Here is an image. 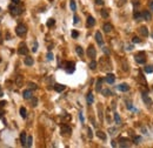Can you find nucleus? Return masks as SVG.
I'll return each instance as SVG.
<instances>
[{
  "instance_id": "obj_36",
  "label": "nucleus",
  "mask_w": 153,
  "mask_h": 148,
  "mask_svg": "<svg viewBox=\"0 0 153 148\" xmlns=\"http://www.w3.org/2000/svg\"><path fill=\"white\" fill-rule=\"evenodd\" d=\"M32 142H33V139H32V136H28L27 138V147H31L32 146Z\"/></svg>"
},
{
  "instance_id": "obj_13",
  "label": "nucleus",
  "mask_w": 153,
  "mask_h": 148,
  "mask_svg": "<svg viewBox=\"0 0 153 148\" xmlns=\"http://www.w3.org/2000/svg\"><path fill=\"white\" fill-rule=\"evenodd\" d=\"M102 30L105 31L106 33H110V32L113 30V26L110 24V22H106V24H104V26H102Z\"/></svg>"
},
{
  "instance_id": "obj_55",
  "label": "nucleus",
  "mask_w": 153,
  "mask_h": 148,
  "mask_svg": "<svg viewBox=\"0 0 153 148\" xmlns=\"http://www.w3.org/2000/svg\"><path fill=\"white\" fill-rule=\"evenodd\" d=\"M0 96H3V93H1V88H0Z\"/></svg>"
},
{
  "instance_id": "obj_26",
  "label": "nucleus",
  "mask_w": 153,
  "mask_h": 148,
  "mask_svg": "<svg viewBox=\"0 0 153 148\" xmlns=\"http://www.w3.org/2000/svg\"><path fill=\"white\" fill-rule=\"evenodd\" d=\"M89 67L91 68L92 71H93V69H95V68H97V61H95L94 59H92V61H91V62H90V65H89Z\"/></svg>"
},
{
  "instance_id": "obj_51",
  "label": "nucleus",
  "mask_w": 153,
  "mask_h": 148,
  "mask_svg": "<svg viewBox=\"0 0 153 148\" xmlns=\"http://www.w3.org/2000/svg\"><path fill=\"white\" fill-rule=\"evenodd\" d=\"M150 8H151V11L153 12V1H151V3H150Z\"/></svg>"
},
{
  "instance_id": "obj_7",
  "label": "nucleus",
  "mask_w": 153,
  "mask_h": 148,
  "mask_svg": "<svg viewBox=\"0 0 153 148\" xmlns=\"http://www.w3.org/2000/svg\"><path fill=\"white\" fill-rule=\"evenodd\" d=\"M119 146L120 147H128L129 146V140L127 138H120L119 139Z\"/></svg>"
},
{
  "instance_id": "obj_4",
  "label": "nucleus",
  "mask_w": 153,
  "mask_h": 148,
  "mask_svg": "<svg viewBox=\"0 0 153 148\" xmlns=\"http://www.w3.org/2000/svg\"><path fill=\"white\" fill-rule=\"evenodd\" d=\"M18 53L20 54V55H27L28 50H27V47H26V45H25V44H20V46H19V50H18Z\"/></svg>"
},
{
  "instance_id": "obj_53",
  "label": "nucleus",
  "mask_w": 153,
  "mask_h": 148,
  "mask_svg": "<svg viewBox=\"0 0 153 148\" xmlns=\"http://www.w3.org/2000/svg\"><path fill=\"white\" fill-rule=\"evenodd\" d=\"M112 146H113V147H116V146H117V143H116V141H112Z\"/></svg>"
},
{
  "instance_id": "obj_3",
  "label": "nucleus",
  "mask_w": 153,
  "mask_h": 148,
  "mask_svg": "<svg viewBox=\"0 0 153 148\" xmlns=\"http://www.w3.org/2000/svg\"><path fill=\"white\" fill-rule=\"evenodd\" d=\"M87 55H89V58H91V59H94V58H95L97 52H95L94 46H92V45H90V46H89V48H87Z\"/></svg>"
},
{
  "instance_id": "obj_30",
  "label": "nucleus",
  "mask_w": 153,
  "mask_h": 148,
  "mask_svg": "<svg viewBox=\"0 0 153 148\" xmlns=\"http://www.w3.org/2000/svg\"><path fill=\"white\" fill-rule=\"evenodd\" d=\"M144 71H145V73H152L153 66H146V67H144Z\"/></svg>"
},
{
  "instance_id": "obj_48",
  "label": "nucleus",
  "mask_w": 153,
  "mask_h": 148,
  "mask_svg": "<svg viewBox=\"0 0 153 148\" xmlns=\"http://www.w3.org/2000/svg\"><path fill=\"white\" fill-rule=\"evenodd\" d=\"M102 51L105 52V54H107V55H110V51L107 50V47H102Z\"/></svg>"
},
{
  "instance_id": "obj_25",
  "label": "nucleus",
  "mask_w": 153,
  "mask_h": 148,
  "mask_svg": "<svg viewBox=\"0 0 153 148\" xmlns=\"http://www.w3.org/2000/svg\"><path fill=\"white\" fill-rule=\"evenodd\" d=\"M86 100H87V102H89L90 105L93 104V101H94V98H93V94H92V93H89V94H87V96H86Z\"/></svg>"
},
{
  "instance_id": "obj_29",
  "label": "nucleus",
  "mask_w": 153,
  "mask_h": 148,
  "mask_svg": "<svg viewBox=\"0 0 153 148\" xmlns=\"http://www.w3.org/2000/svg\"><path fill=\"white\" fill-rule=\"evenodd\" d=\"M100 13H101L102 18H105V19L108 18V12H107V10H101V11H100Z\"/></svg>"
},
{
  "instance_id": "obj_10",
  "label": "nucleus",
  "mask_w": 153,
  "mask_h": 148,
  "mask_svg": "<svg viewBox=\"0 0 153 148\" xmlns=\"http://www.w3.org/2000/svg\"><path fill=\"white\" fill-rule=\"evenodd\" d=\"M66 72L70 74L74 72V62H67L66 64Z\"/></svg>"
},
{
  "instance_id": "obj_22",
  "label": "nucleus",
  "mask_w": 153,
  "mask_h": 148,
  "mask_svg": "<svg viewBox=\"0 0 153 148\" xmlns=\"http://www.w3.org/2000/svg\"><path fill=\"white\" fill-rule=\"evenodd\" d=\"M101 84H102V80L101 79H98V80H97V84H95V91L97 92L101 91Z\"/></svg>"
},
{
  "instance_id": "obj_57",
  "label": "nucleus",
  "mask_w": 153,
  "mask_h": 148,
  "mask_svg": "<svg viewBox=\"0 0 153 148\" xmlns=\"http://www.w3.org/2000/svg\"><path fill=\"white\" fill-rule=\"evenodd\" d=\"M0 11H1V8H0Z\"/></svg>"
},
{
  "instance_id": "obj_50",
  "label": "nucleus",
  "mask_w": 153,
  "mask_h": 148,
  "mask_svg": "<svg viewBox=\"0 0 153 148\" xmlns=\"http://www.w3.org/2000/svg\"><path fill=\"white\" fill-rule=\"evenodd\" d=\"M5 105H6V101H1V102H0V107H4Z\"/></svg>"
},
{
  "instance_id": "obj_43",
  "label": "nucleus",
  "mask_w": 153,
  "mask_h": 148,
  "mask_svg": "<svg viewBox=\"0 0 153 148\" xmlns=\"http://www.w3.org/2000/svg\"><path fill=\"white\" fill-rule=\"evenodd\" d=\"M79 119H80V121H81V124H84V122H85V119H84L82 112H80V113H79Z\"/></svg>"
},
{
  "instance_id": "obj_9",
  "label": "nucleus",
  "mask_w": 153,
  "mask_h": 148,
  "mask_svg": "<svg viewBox=\"0 0 153 148\" xmlns=\"http://www.w3.org/2000/svg\"><path fill=\"white\" fill-rule=\"evenodd\" d=\"M20 141H21V146H26L27 145V135H26V133L25 132H23L20 134Z\"/></svg>"
},
{
  "instance_id": "obj_39",
  "label": "nucleus",
  "mask_w": 153,
  "mask_h": 148,
  "mask_svg": "<svg viewBox=\"0 0 153 148\" xmlns=\"http://www.w3.org/2000/svg\"><path fill=\"white\" fill-rule=\"evenodd\" d=\"M87 135H89V138H90V139L93 138V132H92L91 128H87Z\"/></svg>"
},
{
  "instance_id": "obj_14",
  "label": "nucleus",
  "mask_w": 153,
  "mask_h": 148,
  "mask_svg": "<svg viewBox=\"0 0 153 148\" xmlns=\"http://www.w3.org/2000/svg\"><path fill=\"white\" fill-rule=\"evenodd\" d=\"M65 88H66L65 85H60V84L54 85V89H55V92H58V93H61L62 91H65Z\"/></svg>"
},
{
  "instance_id": "obj_56",
  "label": "nucleus",
  "mask_w": 153,
  "mask_h": 148,
  "mask_svg": "<svg viewBox=\"0 0 153 148\" xmlns=\"http://www.w3.org/2000/svg\"><path fill=\"white\" fill-rule=\"evenodd\" d=\"M152 38H153V33H152Z\"/></svg>"
},
{
  "instance_id": "obj_17",
  "label": "nucleus",
  "mask_w": 153,
  "mask_h": 148,
  "mask_svg": "<svg viewBox=\"0 0 153 148\" xmlns=\"http://www.w3.org/2000/svg\"><path fill=\"white\" fill-rule=\"evenodd\" d=\"M139 32H140V34H141L143 37H147V35H148V30H147V27H145V26L140 27Z\"/></svg>"
},
{
  "instance_id": "obj_52",
  "label": "nucleus",
  "mask_w": 153,
  "mask_h": 148,
  "mask_svg": "<svg viewBox=\"0 0 153 148\" xmlns=\"http://www.w3.org/2000/svg\"><path fill=\"white\" fill-rule=\"evenodd\" d=\"M127 51H132L133 50V46H127V48H126Z\"/></svg>"
},
{
  "instance_id": "obj_49",
  "label": "nucleus",
  "mask_w": 153,
  "mask_h": 148,
  "mask_svg": "<svg viewBox=\"0 0 153 148\" xmlns=\"http://www.w3.org/2000/svg\"><path fill=\"white\" fill-rule=\"evenodd\" d=\"M12 4H14V5H19V4H20V0H12Z\"/></svg>"
},
{
  "instance_id": "obj_20",
  "label": "nucleus",
  "mask_w": 153,
  "mask_h": 148,
  "mask_svg": "<svg viewBox=\"0 0 153 148\" xmlns=\"http://www.w3.org/2000/svg\"><path fill=\"white\" fill-rule=\"evenodd\" d=\"M95 25V20H94V18L93 17H87V26L89 27H93Z\"/></svg>"
},
{
  "instance_id": "obj_19",
  "label": "nucleus",
  "mask_w": 153,
  "mask_h": 148,
  "mask_svg": "<svg viewBox=\"0 0 153 148\" xmlns=\"http://www.w3.org/2000/svg\"><path fill=\"white\" fill-rule=\"evenodd\" d=\"M24 64L26 65V66H32V65L34 64V60L31 57H26L24 60Z\"/></svg>"
},
{
  "instance_id": "obj_2",
  "label": "nucleus",
  "mask_w": 153,
  "mask_h": 148,
  "mask_svg": "<svg viewBox=\"0 0 153 148\" xmlns=\"http://www.w3.org/2000/svg\"><path fill=\"white\" fill-rule=\"evenodd\" d=\"M10 10H11V12H12V14H14V15H19V14H21L23 12H24L23 8L18 7L17 5H14V4L10 5Z\"/></svg>"
},
{
  "instance_id": "obj_47",
  "label": "nucleus",
  "mask_w": 153,
  "mask_h": 148,
  "mask_svg": "<svg viewBox=\"0 0 153 148\" xmlns=\"http://www.w3.org/2000/svg\"><path fill=\"white\" fill-rule=\"evenodd\" d=\"M95 4H97V5H100V6H102V5H104V0H95Z\"/></svg>"
},
{
  "instance_id": "obj_27",
  "label": "nucleus",
  "mask_w": 153,
  "mask_h": 148,
  "mask_svg": "<svg viewBox=\"0 0 153 148\" xmlns=\"http://www.w3.org/2000/svg\"><path fill=\"white\" fill-rule=\"evenodd\" d=\"M19 112H20L21 118H23V119H26V116H27V114H26V108H25V107H21Z\"/></svg>"
},
{
  "instance_id": "obj_35",
  "label": "nucleus",
  "mask_w": 153,
  "mask_h": 148,
  "mask_svg": "<svg viewBox=\"0 0 153 148\" xmlns=\"http://www.w3.org/2000/svg\"><path fill=\"white\" fill-rule=\"evenodd\" d=\"M140 141H141V138H140V136H136V138L133 139V142H134L136 145H139Z\"/></svg>"
},
{
  "instance_id": "obj_5",
  "label": "nucleus",
  "mask_w": 153,
  "mask_h": 148,
  "mask_svg": "<svg viewBox=\"0 0 153 148\" xmlns=\"http://www.w3.org/2000/svg\"><path fill=\"white\" fill-rule=\"evenodd\" d=\"M71 132H72L71 127H68L67 125H62L61 126V134L62 135H70Z\"/></svg>"
},
{
  "instance_id": "obj_33",
  "label": "nucleus",
  "mask_w": 153,
  "mask_h": 148,
  "mask_svg": "<svg viewBox=\"0 0 153 148\" xmlns=\"http://www.w3.org/2000/svg\"><path fill=\"white\" fill-rule=\"evenodd\" d=\"M102 94L105 95V96H108V95H112L113 93L110 91V89H104V91H102Z\"/></svg>"
},
{
  "instance_id": "obj_12",
  "label": "nucleus",
  "mask_w": 153,
  "mask_h": 148,
  "mask_svg": "<svg viewBox=\"0 0 153 148\" xmlns=\"http://www.w3.org/2000/svg\"><path fill=\"white\" fill-rule=\"evenodd\" d=\"M133 18H134V20H143V13H140V12H138V11H134V13H133Z\"/></svg>"
},
{
  "instance_id": "obj_23",
  "label": "nucleus",
  "mask_w": 153,
  "mask_h": 148,
  "mask_svg": "<svg viewBox=\"0 0 153 148\" xmlns=\"http://www.w3.org/2000/svg\"><path fill=\"white\" fill-rule=\"evenodd\" d=\"M97 136H98L99 139L104 140V141L106 140V134L104 133V132H101V131H98V132H97Z\"/></svg>"
},
{
  "instance_id": "obj_45",
  "label": "nucleus",
  "mask_w": 153,
  "mask_h": 148,
  "mask_svg": "<svg viewBox=\"0 0 153 148\" xmlns=\"http://www.w3.org/2000/svg\"><path fill=\"white\" fill-rule=\"evenodd\" d=\"M78 37H79V33L77 32V31H73V32H72V38H74L75 39V38H78Z\"/></svg>"
},
{
  "instance_id": "obj_6",
  "label": "nucleus",
  "mask_w": 153,
  "mask_h": 148,
  "mask_svg": "<svg viewBox=\"0 0 153 148\" xmlns=\"http://www.w3.org/2000/svg\"><path fill=\"white\" fill-rule=\"evenodd\" d=\"M105 81L107 82V84H110V85L114 84V81H116V77H114V74L108 73L107 75H106V78H105Z\"/></svg>"
},
{
  "instance_id": "obj_41",
  "label": "nucleus",
  "mask_w": 153,
  "mask_h": 148,
  "mask_svg": "<svg viewBox=\"0 0 153 148\" xmlns=\"http://www.w3.org/2000/svg\"><path fill=\"white\" fill-rule=\"evenodd\" d=\"M28 86H30V88L31 89H37V85L35 84H33V82H28Z\"/></svg>"
},
{
  "instance_id": "obj_18",
  "label": "nucleus",
  "mask_w": 153,
  "mask_h": 148,
  "mask_svg": "<svg viewBox=\"0 0 153 148\" xmlns=\"http://www.w3.org/2000/svg\"><path fill=\"white\" fill-rule=\"evenodd\" d=\"M23 96H24V99H26V100L31 99V98H32V91H31V89H26V91H24Z\"/></svg>"
},
{
  "instance_id": "obj_15",
  "label": "nucleus",
  "mask_w": 153,
  "mask_h": 148,
  "mask_svg": "<svg viewBox=\"0 0 153 148\" xmlns=\"http://www.w3.org/2000/svg\"><path fill=\"white\" fill-rule=\"evenodd\" d=\"M134 58H136L137 62H138V64H140V65H144L145 62H146V59H145L144 57H141V55H139V54H138V55H136Z\"/></svg>"
},
{
  "instance_id": "obj_8",
  "label": "nucleus",
  "mask_w": 153,
  "mask_h": 148,
  "mask_svg": "<svg viewBox=\"0 0 153 148\" xmlns=\"http://www.w3.org/2000/svg\"><path fill=\"white\" fill-rule=\"evenodd\" d=\"M117 89L120 91V92H127L129 89V87H128V85L127 84H120V85L117 86Z\"/></svg>"
},
{
  "instance_id": "obj_40",
  "label": "nucleus",
  "mask_w": 153,
  "mask_h": 148,
  "mask_svg": "<svg viewBox=\"0 0 153 148\" xmlns=\"http://www.w3.org/2000/svg\"><path fill=\"white\" fill-rule=\"evenodd\" d=\"M116 132H117V128H110V129H108L110 135H114V134H116Z\"/></svg>"
},
{
  "instance_id": "obj_1",
  "label": "nucleus",
  "mask_w": 153,
  "mask_h": 148,
  "mask_svg": "<svg viewBox=\"0 0 153 148\" xmlns=\"http://www.w3.org/2000/svg\"><path fill=\"white\" fill-rule=\"evenodd\" d=\"M26 32H27V28H26V26L23 24L18 25L17 28H15V33H17V35H19V37H23V35H25L26 34Z\"/></svg>"
},
{
  "instance_id": "obj_54",
  "label": "nucleus",
  "mask_w": 153,
  "mask_h": 148,
  "mask_svg": "<svg viewBox=\"0 0 153 148\" xmlns=\"http://www.w3.org/2000/svg\"><path fill=\"white\" fill-rule=\"evenodd\" d=\"M3 116V111H0V118Z\"/></svg>"
},
{
  "instance_id": "obj_34",
  "label": "nucleus",
  "mask_w": 153,
  "mask_h": 148,
  "mask_svg": "<svg viewBox=\"0 0 153 148\" xmlns=\"http://www.w3.org/2000/svg\"><path fill=\"white\" fill-rule=\"evenodd\" d=\"M70 7H71L72 11H75V10H77V5H75V3L73 1V0H72L71 3H70Z\"/></svg>"
},
{
  "instance_id": "obj_44",
  "label": "nucleus",
  "mask_w": 153,
  "mask_h": 148,
  "mask_svg": "<svg viewBox=\"0 0 153 148\" xmlns=\"http://www.w3.org/2000/svg\"><path fill=\"white\" fill-rule=\"evenodd\" d=\"M132 42H133V44H139L140 39H139V38H137V37H134V38H133V40H132Z\"/></svg>"
},
{
  "instance_id": "obj_11",
  "label": "nucleus",
  "mask_w": 153,
  "mask_h": 148,
  "mask_svg": "<svg viewBox=\"0 0 153 148\" xmlns=\"http://www.w3.org/2000/svg\"><path fill=\"white\" fill-rule=\"evenodd\" d=\"M95 40H97L98 45H100V46H102V45H104L102 35H101V33H100V32H97V33H95Z\"/></svg>"
},
{
  "instance_id": "obj_21",
  "label": "nucleus",
  "mask_w": 153,
  "mask_h": 148,
  "mask_svg": "<svg viewBox=\"0 0 153 148\" xmlns=\"http://www.w3.org/2000/svg\"><path fill=\"white\" fill-rule=\"evenodd\" d=\"M143 100H144V102H145L146 105H148V106L152 105V101H151V99L146 95V93H143Z\"/></svg>"
},
{
  "instance_id": "obj_32",
  "label": "nucleus",
  "mask_w": 153,
  "mask_h": 148,
  "mask_svg": "<svg viewBox=\"0 0 153 148\" xmlns=\"http://www.w3.org/2000/svg\"><path fill=\"white\" fill-rule=\"evenodd\" d=\"M31 100H32V106H33V107H37V106H38V99L32 96V98H31Z\"/></svg>"
},
{
  "instance_id": "obj_28",
  "label": "nucleus",
  "mask_w": 153,
  "mask_h": 148,
  "mask_svg": "<svg viewBox=\"0 0 153 148\" xmlns=\"http://www.w3.org/2000/svg\"><path fill=\"white\" fill-rule=\"evenodd\" d=\"M114 121H116L117 125H120L121 124V120H120V116L118 113H114Z\"/></svg>"
},
{
  "instance_id": "obj_37",
  "label": "nucleus",
  "mask_w": 153,
  "mask_h": 148,
  "mask_svg": "<svg viewBox=\"0 0 153 148\" xmlns=\"http://www.w3.org/2000/svg\"><path fill=\"white\" fill-rule=\"evenodd\" d=\"M46 58H47V60H48V61L53 60V53H52V52H48L47 55H46Z\"/></svg>"
},
{
  "instance_id": "obj_16",
  "label": "nucleus",
  "mask_w": 153,
  "mask_h": 148,
  "mask_svg": "<svg viewBox=\"0 0 153 148\" xmlns=\"http://www.w3.org/2000/svg\"><path fill=\"white\" fill-rule=\"evenodd\" d=\"M143 18H144V20H151L152 19V14H151L150 11H144Z\"/></svg>"
},
{
  "instance_id": "obj_38",
  "label": "nucleus",
  "mask_w": 153,
  "mask_h": 148,
  "mask_svg": "<svg viewBox=\"0 0 153 148\" xmlns=\"http://www.w3.org/2000/svg\"><path fill=\"white\" fill-rule=\"evenodd\" d=\"M21 79H23V78H21L20 75L17 78V86L18 87H21Z\"/></svg>"
},
{
  "instance_id": "obj_31",
  "label": "nucleus",
  "mask_w": 153,
  "mask_h": 148,
  "mask_svg": "<svg viewBox=\"0 0 153 148\" xmlns=\"http://www.w3.org/2000/svg\"><path fill=\"white\" fill-rule=\"evenodd\" d=\"M54 24H55L54 19H48V21H47V24H46V25H47V27H52Z\"/></svg>"
},
{
  "instance_id": "obj_42",
  "label": "nucleus",
  "mask_w": 153,
  "mask_h": 148,
  "mask_svg": "<svg viewBox=\"0 0 153 148\" xmlns=\"http://www.w3.org/2000/svg\"><path fill=\"white\" fill-rule=\"evenodd\" d=\"M37 51H38V42H37V41H35V42H34V46H33V48H32V52H33V53H35Z\"/></svg>"
},
{
  "instance_id": "obj_24",
  "label": "nucleus",
  "mask_w": 153,
  "mask_h": 148,
  "mask_svg": "<svg viewBox=\"0 0 153 148\" xmlns=\"http://www.w3.org/2000/svg\"><path fill=\"white\" fill-rule=\"evenodd\" d=\"M75 52H77V54H78L79 57H82V55H84V50H82V47H80V46H77V47H75Z\"/></svg>"
},
{
  "instance_id": "obj_46",
  "label": "nucleus",
  "mask_w": 153,
  "mask_h": 148,
  "mask_svg": "<svg viewBox=\"0 0 153 148\" xmlns=\"http://www.w3.org/2000/svg\"><path fill=\"white\" fill-rule=\"evenodd\" d=\"M73 22H74V24H78V22H79L78 15H74V17H73Z\"/></svg>"
}]
</instances>
